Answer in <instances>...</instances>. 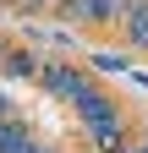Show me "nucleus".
<instances>
[{
    "label": "nucleus",
    "instance_id": "423d86ee",
    "mask_svg": "<svg viewBox=\"0 0 148 153\" xmlns=\"http://www.w3.org/2000/svg\"><path fill=\"white\" fill-rule=\"evenodd\" d=\"M0 109H6V104H0Z\"/></svg>",
    "mask_w": 148,
    "mask_h": 153
},
{
    "label": "nucleus",
    "instance_id": "f03ea898",
    "mask_svg": "<svg viewBox=\"0 0 148 153\" xmlns=\"http://www.w3.org/2000/svg\"><path fill=\"white\" fill-rule=\"evenodd\" d=\"M44 88H49V93H61V99H77L88 82H82L77 71H66V66H44Z\"/></svg>",
    "mask_w": 148,
    "mask_h": 153
},
{
    "label": "nucleus",
    "instance_id": "39448f33",
    "mask_svg": "<svg viewBox=\"0 0 148 153\" xmlns=\"http://www.w3.org/2000/svg\"><path fill=\"white\" fill-rule=\"evenodd\" d=\"M6 71H16V76H28V71H33V60H28V55H11V60H6Z\"/></svg>",
    "mask_w": 148,
    "mask_h": 153
},
{
    "label": "nucleus",
    "instance_id": "7ed1b4c3",
    "mask_svg": "<svg viewBox=\"0 0 148 153\" xmlns=\"http://www.w3.org/2000/svg\"><path fill=\"white\" fill-rule=\"evenodd\" d=\"M126 33L132 44H148V6H126Z\"/></svg>",
    "mask_w": 148,
    "mask_h": 153
},
{
    "label": "nucleus",
    "instance_id": "f257e3e1",
    "mask_svg": "<svg viewBox=\"0 0 148 153\" xmlns=\"http://www.w3.org/2000/svg\"><path fill=\"white\" fill-rule=\"evenodd\" d=\"M71 104H77V115H82L88 126H99V120H110V115H115V104H110L104 93H93V88H82V93H77Z\"/></svg>",
    "mask_w": 148,
    "mask_h": 153
},
{
    "label": "nucleus",
    "instance_id": "20e7f679",
    "mask_svg": "<svg viewBox=\"0 0 148 153\" xmlns=\"http://www.w3.org/2000/svg\"><path fill=\"white\" fill-rule=\"evenodd\" d=\"M82 11H88V16H110V11H115V0H82Z\"/></svg>",
    "mask_w": 148,
    "mask_h": 153
}]
</instances>
